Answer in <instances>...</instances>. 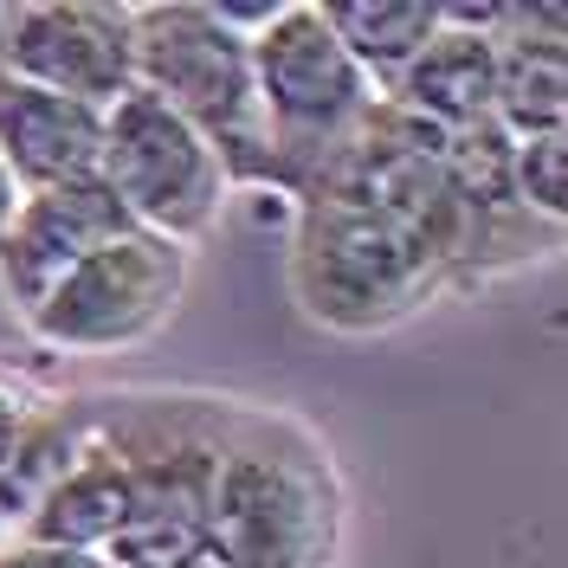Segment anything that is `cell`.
I'll use <instances>...</instances> for the list:
<instances>
[{
  "instance_id": "6da1fadb",
  "label": "cell",
  "mask_w": 568,
  "mask_h": 568,
  "mask_svg": "<svg viewBox=\"0 0 568 568\" xmlns=\"http://www.w3.org/2000/svg\"><path fill=\"white\" fill-rule=\"evenodd\" d=\"M130 59H136V91L162 98L181 123H194L213 142L226 181H278V149L258 110L252 52L240 27L187 0L130 7Z\"/></svg>"
},
{
  "instance_id": "7a4b0ae2",
  "label": "cell",
  "mask_w": 568,
  "mask_h": 568,
  "mask_svg": "<svg viewBox=\"0 0 568 568\" xmlns=\"http://www.w3.org/2000/svg\"><path fill=\"white\" fill-rule=\"evenodd\" d=\"M252 52V84H258V110L272 123V149H278V187L297 201L311 194L323 162L349 142V130L375 110V78L343 52V39L329 33L323 7L311 0H284L246 33Z\"/></svg>"
},
{
  "instance_id": "3957f363",
  "label": "cell",
  "mask_w": 568,
  "mask_h": 568,
  "mask_svg": "<svg viewBox=\"0 0 568 568\" xmlns=\"http://www.w3.org/2000/svg\"><path fill=\"white\" fill-rule=\"evenodd\" d=\"M291 284H297V304L329 329H382V323L420 311L446 284V265L382 213L329 201V194H304Z\"/></svg>"
},
{
  "instance_id": "277c9868",
  "label": "cell",
  "mask_w": 568,
  "mask_h": 568,
  "mask_svg": "<svg viewBox=\"0 0 568 568\" xmlns=\"http://www.w3.org/2000/svg\"><path fill=\"white\" fill-rule=\"evenodd\" d=\"M98 181L123 201V213L142 233H162L175 246L201 240L226 201V169H220L213 142L149 91H123L104 110Z\"/></svg>"
},
{
  "instance_id": "5b68a950",
  "label": "cell",
  "mask_w": 568,
  "mask_h": 568,
  "mask_svg": "<svg viewBox=\"0 0 568 568\" xmlns=\"http://www.w3.org/2000/svg\"><path fill=\"white\" fill-rule=\"evenodd\" d=\"M181 284H187V246L130 226L91 258H78L27 311V323L52 349H123L155 323H169Z\"/></svg>"
},
{
  "instance_id": "8992f818",
  "label": "cell",
  "mask_w": 568,
  "mask_h": 568,
  "mask_svg": "<svg viewBox=\"0 0 568 568\" xmlns=\"http://www.w3.org/2000/svg\"><path fill=\"white\" fill-rule=\"evenodd\" d=\"M329 549V491L304 459L272 446H220L207 556L226 568H311Z\"/></svg>"
},
{
  "instance_id": "52a82bcc",
  "label": "cell",
  "mask_w": 568,
  "mask_h": 568,
  "mask_svg": "<svg viewBox=\"0 0 568 568\" xmlns=\"http://www.w3.org/2000/svg\"><path fill=\"white\" fill-rule=\"evenodd\" d=\"M130 459V517L98 556L104 568H194L207 556V504L220 471V439L194 426L116 433Z\"/></svg>"
},
{
  "instance_id": "ba28073f",
  "label": "cell",
  "mask_w": 568,
  "mask_h": 568,
  "mask_svg": "<svg viewBox=\"0 0 568 568\" xmlns=\"http://www.w3.org/2000/svg\"><path fill=\"white\" fill-rule=\"evenodd\" d=\"M0 65L71 104L110 110L123 91H136L130 7H98V0L0 7Z\"/></svg>"
},
{
  "instance_id": "9c48e42d",
  "label": "cell",
  "mask_w": 568,
  "mask_h": 568,
  "mask_svg": "<svg viewBox=\"0 0 568 568\" xmlns=\"http://www.w3.org/2000/svg\"><path fill=\"white\" fill-rule=\"evenodd\" d=\"M136 220L104 181H65V187H39L20 201L13 226L0 233V278L13 291L20 311H33L52 284L65 278L78 258L110 246L116 233H130Z\"/></svg>"
},
{
  "instance_id": "30bf717a",
  "label": "cell",
  "mask_w": 568,
  "mask_h": 568,
  "mask_svg": "<svg viewBox=\"0 0 568 568\" xmlns=\"http://www.w3.org/2000/svg\"><path fill=\"white\" fill-rule=\"evenodd\" d=\"M98 155H104V110L71 104L0 65V162L20 181V194L98 181Z\"/></svg>"
},
{
  "instance_id": "8fae6325",
  "label": "cell",
  "mask_w": 568,
  "mask_h": 568,
  "mask_svg": "<svg viewBox=\"0 0 568 568\" xmlns=\"http://www.w3.org/2000/svg\"><path fill=\"white\" fill-rule=\"evenodd\" d=\"M568 116V13L562 7H517L497 33V104L491 123L510 142L562 136Z\"/></svg>"
},
{
  "instance_id": "7c38bea8",
  "label": "cell",
  "mask_w": 568,
  "mask_h": 568,
  "mask_svg": "<svg viewBox=\"0 0 568 568\" xmlns=\"http://www.w3.org/2000/svg\"><path fill=\"white\" fill-rule=\"evenodd\" d=\"M130 517V459L116 446L110 426H91L78 439L71 465L59 471V485L33 504V517L20 524L27 542H52V549H84L104 556L110 536L123 530Z\"/></svg>"
},
{
  "instance_id": "4fadbf2b",
  "label": "cell",
  "mask_w": 568,
  "mask_h": 568,
  "mask_svg": "<svg viewBox=\"0 0 568 568\" xmlns=\"http://www.w3.org/2000/svg\"><path fill=\"white\" fill-rule=\"evenodd\" d=\"M382 98L439 123V130L485 123L497 104V33H471V27L439 20V33L420 45V59L400 71Z\"/></svg>"
},
{
  "instance_id": "5bb4252c",
  "label": "cell",
  "mask_w": 568,
  "mask_h": 568,
  "mask_svg": "<svg viewBox=\"0 0 568 568\" xmlns=\"http://www.w3.org/2000/svg\"><path fill=\"white\" fill-rule=\"evenodd\" d=\"M323 20H329V33L343 39V52L375 78V91H388L394 78L420 59L426 39L439 33V7L433 0H414V7H375V0L323 7Z\"/></svg>"
},
{
  "instance_id": "9a60e30c",
  "label": "cell",
  "mask_w": 568,
  "mask_h": 568,
  "mask_svg": "<svg viewBox=\"0 0 568 568\" xmlns=\"http://www.w3.org/2000/svg\"><path fill=\"white\" fill-rule=\"evenodd\" d=\"M84 433H91V426L71 420L65 407H52V414H33V420H27L20 446H13V459L0 465V524H7V530H20V524L33 517V504L59 485V471L71 465V453H78Z\"/></svg>"
},
{
  "instance_id": "2e32d148",
  "label": "cell",
  "mask_w": 568,
  "mask_h": 568,
  "mask_svg": "<svg viewBox=\"0 0 568 568\" xmlns=\"http://www.w3.org/2000/svg\"><path fill=\"white\" fill-rule=\"evenodd\" d=\"M510 187H517L524 213H536L542 226H562V207H568V142L562 136L517 142V155H510Z\"/></svg>"
},
{
  "instance_id": "e0dca14e",
  "label": "cell",
  "mask_w": 568,
  "mask_h": 568,
  "mask_svg": "<svg viewBox=\"0 0 568 568\" xmlns=\"http://www.w3.org/2000/svg\"><path fill=\"white\" fill-rule=\"evenodd\" d=\"M0 568H104L84 549H52V542H27V536H7L0 542Z\"/></svg>"
},
{
  "instance_id": "ac0fdd59",
  "label": "cell",
  "mask_w": 568,
  "mask_h": 568,
  "mask_svg": "<svg viewBox=\"0 0 568 568\" xmlns=\"http://www.w3.org/2000/svg\"><path fill=\"white\" fill-rule=\"evenodd\" d=\"M27 420H33V407L20 400V394L0 382V465L13 459V446H20V433H27Z\"/></svg>"
},
{
  "instance_id": "d6986e66",
  "label": "cell",
  "mask_w": 568,
  "mask_h": 568,
  "mask_svg": "<svg viewBox=\"0 0 568 568\" xmlns=\"http://www.w3.org/2000/svg\"><path fill=\"white\" fill-rule=\"evenodd\" d=\"M20 201H27V194H20V181L7 175V162H0V233L13 226V213H20Z\"/></svg>"
},
{
  "instance_id": "ffe728a7",
  "label": "cell",
  "mask_w": 568,
  "mask_h": 568,
  "mask_svg": "<svg viewBox=\"0 0 568 568\" xmlns=\"http://www.w3.org/2000/svg\"><path fill=\"white\" fill-rule=\"evenodd\" d=\"M194 568H226V562H213V556H201V562H194Z\"/></svg>"
},
{
  "instance_id": "44dd1931",
  "label": "cell",
  "mask_w": 568,
  "mask_h": 568,
  "mask_svg": "<svg viewBox=\"0 0 568 568\" xmlns=\"http://www.w3.org/2000/svg\"><path fill=\"white\" fill-rule=\"evenodd\" d=\"M0 542H7V524H0Z\"/></svg>"
}]
</instances>
